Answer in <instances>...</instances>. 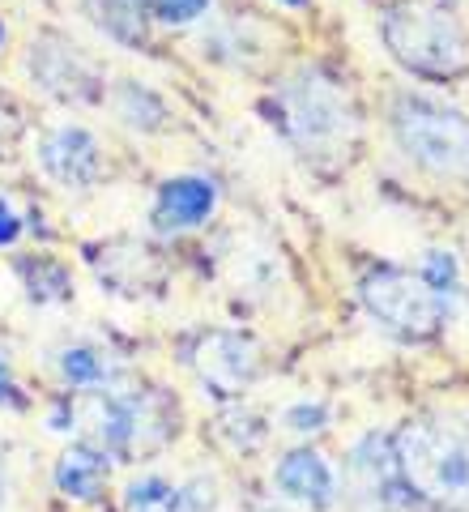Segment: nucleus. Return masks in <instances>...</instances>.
I'll return each instance as SVG.
<instances>
[{
    "mask_svg": "<svg viewBox=\"0 0 469 512\" xmlns=\"http://www.w3.org/2000/svg\"><path fill=\"white\" fill-rule=\"evenodd\" d=\"M124 512H184L180 483L163 474H141L124 487Z\"/></svg>",
    "mask_w": 469,
    "mask_h": 512,
    "instance_id": "dca6fc26",
    "label": "nucleus"
},
{
    "mask_svg": "<svg viewBox=\"0 0 469 512\" xmlns=\"http://www.w3.org/2000/svg\"><path fill=\"white\" fill-rule=\"evenodd\" d=\"M346 504L350 512H401L414 504V491L406 487V478L397 470L393 440L371 431L346 457Z\"/></svg>",
    "mask_w": 469,
    "mask_h": 512,
    "instance_id": "0eeeda50",
    "label": "nucleus"
},
{
    "mask_svg": "<svg viewBox=\"0 0 469 512\" xmlns=\"http://www.w3.org/2000/svg\"><path fill=\"white\" fill-rule=\"evenodd\" d=\"M359 299L371 312V320H380L388 333L410 342L435 338L448 320V295L435 291L423 274H410V269H393V265L367 269L359 282Z\"/></svg>",
    "mask_w": 469,
    "mask_h": 512,
    "instance_id": "423d86ee",
    "label": "nucleus"
},
{
    "mask_svg": "<svg viewBox=\"0 0 469 512\" xmlns=\"http://www.w3.org/2000/svg\"><path fill=\"white\" fill-rule=\"evenodd\" d=\"M423 278L435 286V291L452 295V286H457V261H452L448 252H431V256H427V269H423Z\"/></svg>",
    "mask_w": 469,
    "mask_h": 512,
    "instance_id": "412c9836",
    "label": "nucleus"
},
{
    "mask_svg": "<svg viewBox=\"0 0 469 512\" xmlns=\"http://www.w3.org/2000/svg\"><path fill=\"white\" fill-rule=\"evenodd\" d=\"M175 410L163 393H90L52 414V431L60 423L82 427L86 444L103 448L107 457H145L175 436Z\"/></svg>",
    "mask_w": 469,
    "mask_h": 512,
    "instance_id": "f257e3e1",
    "label": "nucleus"
},
{
    "mask_svg": "<svg viewBox=\"0 0 469 512\" xmlns=\"http://www.w3.org/2000/svg\"><path fill=\"white\" fill-rule=\"evenodd\" d=\"M188 363H192V372H197V380L205 384V393L222 397V402L239 397L261 376V350H256V342L244 338V333H231V329L205 333V338L192 346Z\"/></svg>",
    "mask_w": 469,
    "mask_h": 512,
    "instance_id": "6e6552de",
    "label": "nucleus"
},
{
    "mask_svg": "<svg viewBox=\"0 0 469 512\" xmlns=\"http://www.w3.org/2000/svg\"><path fill=\"white\" fill-rule=\"evenodd\" d=\"M393 137L410 163L469 184V116L457 107L435 103L427 94H401L393 107Z\"/></svg>",
    "mask_w": 469,
    "mask_h": 512,
    "instance_id": "20e7f679",
    "label": "nucleus"
},
{
    "mask_svg": "<svg viewBox=\"0 0 469 512\" xmlns=\"http://www.w3.org/2000/svg\"><path fill=\"white\" fill-rule=\"evenodd\" d=\"M282 423L286 431H295V436H316V431H325L329 427V406L325 402H295V406H286L282 414Z\"/></svg>",
    "mask_w": 469,
    "mask_h": 512,
    "instance_id": "a211bd4d",
    "label": "nucleus"
},
{
    "mask_svg": "<svg viewBox=\"0 0 469 512\" xmlns=\"http://www.w3.org/2000/svg\"><path fill=\"white\" fill-rule=\"evenodd\" d=\"M9 504V470H5V461H0V512H5Z\"/></svg>",
    "mask_w": 469,
    "mask_h": 512,
    "instance_id": "b1692460",
    "label": "nucleus"
},
{
    "mask_svg": "<svg viewBox=\"0 0 469 512\" xmlns=\"http://www.w3.org/2000/svg\"><path fill=\"white\" fill-rule=\"evenodd\" d=\"M107 474H111V457L94 444H73L64 448L60 461H56V487L69 495L77 504H94L103 500V487H107Z\"/></svg>",
    "mask_w": 469,
    "mask_h": 512,
    "instance_id": "ddd939ff",
    "label": "nucleus"
},
{
    "mask_svg": "<svg viewBox=\"0 0 469 512\" xmlns=\"http://www.w3.org/2000/svg\"><path fill=\"white\" fill-rule=\"evenodd\" d=\"M209 0H150V13L167 26H192L197 18H205Z\"/></svg>",
    "mask_w": 469,
    "mask_h": 512,
    "instance_id": "6ab92c4d",
    "label": "nucleus"
},
{
    "mask_svg": "<svg viewBox=\"0 0 469 512\" xmlns=\"http://www.w3.org/2000/svg\"><path fill=\"white\" fill-rule=\"evenodd\" d=\"M218 210V188L205 175H175L154 197V227L158 231H192Z\"/></svg>",
    "mask_w": 469,
    "mask_h": 512,
    "instance_id": "f8f14e48",
    "label": "nucleus"
},
{
    "mask_svg": "<svg viewBox=\"0 0 469 512\" xmlns=\"http://www.w3.org/2000/svg\"><path fill=\"white\" fill-rule=\"evenodd\" d=\"M18 235H22V218L5 197H0V248H9Z\"/></svg>",
    "mask_w": 469,
    "mask_h": 512,
    "instance_id": "4be33fe9",
    "label": "nucleus"
},
{
    "mask_svg": "<svg viewBox=\"0 0 469 512\" xmlns=\"http://www.w3.org/2000/svg\"><path fill=\"white\" fill-rule=\"evenodd\" d=\"M278 124L307 158L342 154L359 128L346 90L329 82L325 73H299L295 82L278 90Z\"/></svg>",
    "mask_w": 469,
    "mask_h": 512,
    "instance_id": "39448f33",
    "label": "nucleus"
},
{
    "mask_svg": "<svg viewBox=\"0 0 469 512\" xmlns=\"http://www.w3.org/2000/svg\"><path fill=\"white\" fill-rule=\"evenodd\" d=\"M90 13L111 39L120 43H145V18H150V0H90Z\"/></svg>",
    "mask_w": 469,
    "mask_h": 512,
    "instance_id": "2eb2a0df",
    "label": "nucleus"
},
{
    "mask_svg": "<svg viewBox=\"0 0 469 512\" xmlns=\"http://www.w3.org/2000/svg\"><path fill=\"white\" fill-rule=\"evenodd\" d=\"M380 35L401 69L431 77V82H448L469 69V35L440 0H406L388 9Z\"/></svg>",
    "mask_w": 469,
    "mask_h": 512,
    "instance_id": "7ed1b4c3",
    "label": "nucleus"
},
{
    "mask_svg": "<svg viewBox=\"0 0 469 512\" xmlns=\"http://www.w3.org/2000/svg\"><path fill=\"white\" fill-rule=\"evenodd\" d=\"M273 487L286 500H295L312 512H325L337 504V474L316 448H290L278 466H273Z\"/></svg>",
    "mask_w": 469,
    "mask_h": 512,
    "instance_id": "9b49d317",
    "label": "nucleus"
},
{
    "mask_svg": "<svg viewBox=\"0 0 469 512\" xmlns=\"http://www.w3.org/2000/svg\"><path fill=\"white\" fill-rule=\"evenodd\" d=\"M222 436L231 440V448H244V453H252V448H261L265 436H269V427L261 414H252V410H231V414H222Z\"/></svg>",
    "mask_w": 469,
    "mask_h": 512,
    "instance_id": "f3484780",
    "label": "nucleus"
},
{
    "mask_svg": "<svg viewBox=\"0 0 469 512\" xmlns=\"http://www.w3.org/2000/svg\"><path fill=\"white\" fill-rule=\"evenodd\" d=\"M397 470L414 495L444 508H469V419L431 414L393 436Z\"/></svg>",
    "mask_w": 469,
    "mask_h": 512,
    "instance_id": "f03ea898",
    "label": "nucleus"
},
{
    "mask_svg": "<svg viewBox=\"0 0 469 512\" xmlns=\"http://www.w3.org/2000/svg\"><path fill=\"white\" fill-rule=\"evenodd\" d=\"M184 512H214L218 508V478L214 474H192L188 483H180Z\"/></svg>",
    "mask_w": 469,
    "mask_h": 512,
    "instance_id": "aec40b11",
    "label": "nucleus"
},
{
    "mask_svg": "<svg viewBox=\"0 0 469 512\" xmlns=\"http://www.w3.org/2000/svg\"><path fill=\"white\" fill-rule=\"evenodd\" d=\"M282 5H295L299 9V5H307V0H282Z\"/></svg>",
    "mask_w": 469,
    "mask_h": 512,
    "instance_id": "393cba45",
    "label": "nucleus"
},
{
    "mask_svg": "<svg viewBox=\"0 0 469 512\" xmlns=\"http://www.w3.org/2000/svg\"><path fill=\"white\" fill-rule=\"evenodd\" d=\"M39 167L64 188H90L103 171L99 141L82 124H64L39 141Z\"/></svg>",
    "mask_w": 469,
    "mask_h": 512,
    "instance_id": "1a4fd4ad",
    "label": "nucleus"
},
{
    "mask_svg": "<svg viewBox=\"0 0 469 512\" xmlns=\"http://www.w3.org/2000/svg\"><path fill=\"white\" fill-rule=\"evenodd\" d=\"M30 73L35 82L64 103H90L99 99V73L77 56V47L69 43H35L30 52Z\"/></svg>",
    "mask_w": 469,
    "mask_h": 512,
    "instance_id": "9d476101",
    "label": "nucleus"
},
{
    "mask_svg": "<svg viewBox=\"0 0 469 512\" xmlns=\"http://www.w3.org/2000/svg\"><path fill=\"white\" fill-rule=\"evenodd\" d=\"M0 43H5V26H0Z\"/></svg>",
    "mask_w": 469,
    "mask_h": 512,
    "instance_id": "a878e982",
    "label": "nucleus"
},
{
    "mask_svg": "<svg viewBox=\"0 0 469 512\" xmlns=\"http://www.w3.org/2000/svg\"><path fill=\"white\" fill-rule=\"evenodd\" d=\"M60 380L69 389H90V393H107L111 384L120 380V363L107 355V350L90 346V342H77V346H64L60 350Z\"/></svg>",
    "mask_w": 469,
    "mask_h": 512,
    "instance_id": "4468645a",
    "label": "nucleus"
},
{
    "mask_svg": "<svg viewBox=\"0 0 469 512\" xmlns=\"http://www.w3.org/2000/svg\"><path fill=\"white\" fill-rule=\"evenodd\" d=\"M18 406L22 402V397H18V384H13V372H9V359L5 355H0V406Z\"/></svg>",
    "mask_w": 469,
    "mask_h": 512,
    "instance_id": "5701e85b",
    "label": "nucleus"
}]
</instances>
